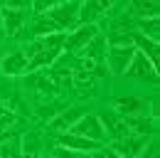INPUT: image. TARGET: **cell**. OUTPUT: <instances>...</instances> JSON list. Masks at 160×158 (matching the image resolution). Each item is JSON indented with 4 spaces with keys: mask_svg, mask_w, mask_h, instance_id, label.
I'll return each instance as SVG.
<instances>
[{
    "mask_svg": "<svg viewBox=\"0 0 160 158\" xmlns=\"http://www.w3.org/2000/svg\"><path fill=\"white\" fill-rule=\"evenodd\" d=\"M84 0H64L47 10L37 13L35 20V35H52V32H69L79 20Z\"/></svg>",
    "mask_w": 160,
    "mask_h": 158,
    "instance_id": "cell-1",
    "label": "cell"
},
{
    "mask_svg": "<svg viewBox=\"0 0 160 158\" xmlns=\"http://www.w3.org/2000/svg\"><path fill=\"white\" fill-rule=\"evenodd\" d=\"M64 37L67 32H52V35H40L25 47L27 55V72H37L44 67H52L64 52Z\"/></svg>",
    "mask_w": 160,
    "mask_h": 158,
    "instance_id": "cell-2",
    "label": "cell"
},
{
    "mask_svg": "<svg viewBox=\"0 0 160 158\" xmlns=\"http://www.w3.org/2000/svg\"><path fill=\"white\" fill-rule=\"evenodd\" d=\"M69 134L81 136V138H89V141H94V143H99V146L103 143V141H108V134H106L101 118L94 116V114H84V116L69 129Z\"/></svg>",
    "mask_w": 160,
    "mask_h": 158,
    "instance_id": "cell-3",
    "label": "cell"
},
{
    "mask_svg": "<svg viewBox=\"0 0 160 158\" xmlns=\"http://www.w3.org/2000/svg\"><path fill=\"white\" fill-rule=\"evenodd\" d=\"M96 35H99V27H96L94 22H84L79 27H74V30L67 32V37H64V52H67V55H79Z\"/></svg>",
    "mask_w": 160,
    "mask_h": 158,
    "instance_id": "cell-4",
    "label": "cell"
},
{
    "mask_svg": "<svg viewBox=\"0 0 160 158\" xmlns=\"http://www.w3.org/2000/svg\"><path fill=\"white\" fill-rule=\"evenodd\" d=\"M148 146H150V138L143 136V134H126V136L116 138V141L111 143V148H113L121 158H138Z\"/></svg>",
    "mask_w": 160,
    "mask_h": 158,
    "instance_id": "cell-5",
    "label": "cell"
},
{
    "mask_svg": "<svg viewBox=\"0 0 160 158\" xmlns=\"http://www.w3.org/2000/svg\"><path fill=\"white\" fill-rule=\"evenodd\" d=\"M123 77L143 79V82H155V79H158V67L145 57L143 52L136 50L133 57H131V62H128V67H126V72H123Z\"/></svg>",
    "mask_w": 160,
    "mask_h": 158,
    "instance_id": "cell-6",
    "label": "cell"
},
{
    "mask_svg": "<svg viewBox=\"0 0 160 158\" xmlns=\"http://www.w3.org/2000/svg\"><path fill=\"white\" fill-rule=\"evenodd\" d=\"M133 52H136L133 45H108V50H106V64H108L111 74H118L121 77L126 72L131 57H133Z\"/></svg>",
    "mask_w": 160,
    "mask_h": 158,
    "instance_id": "cell-7",
    "label": "cell"
},
{
    "mask_svg": "<svg viewBox=\"0 0 160 158\" xmlns=\"http://www.w3.org/2000/svg\"><path fill=\"white\" fill-rule=\"evenodd\" d=\"M0 69L8 77H22V74H27V55H25V50L8 52L2 57V62H0Z\"/></svg>",
    "mask_w": 160,
    "mask_h": 158,
    "instance_id": "cell-8",
    "label": "cell"
},
{
    "mask_svg": "<svg viewBox=\"0 0 160 158\" xmlns=\"http://www.w3.org/2000/svg\"><path fill=\"white\" fill-rule=\"evenodd\" d=\"M57 143L64 146V148H69V151H79V153H91V151L99 148V143H94L89 138H81V136H74L69 131H62L59 136H57Z\"/></svg>",
    "mask_w": 160,
    "mask_h": 158,
    "instance_id": "cell-9",
    "label": "cell"
},
{
    "mask_svg": "<svg viewBox=\"0 0 160 158\" xmlns=\"http://www.w3.org/2000/svg\"><path fill=\"white\" fill-rule=\"evenodd\" d=\"M2 25H5V35H18L25 25V8H2Z\"/></svg>",
    "mask_w": 160,
    "mask_h": 158,
    "instance_id": "cell-10",
    "label": "cell"
},
{
    "mask_svg": "<svg viewBox=\"0 0 160 158\" xmlns=\"http://www.w3.org/2000/svg\"><path fill=\"white\" fill-rule=\"evenodd\" d=\"M145 106H148V101L140 97H123L116 101V111L123 116H138L140 111H145Z\"/></svg>",
    "mask_w": 160,
    "mask_h": 158,
    "instance_id": "cell-11",
    "label": "cell"
},
{
    "mask_svg": "<svg viewBox=\"0 0 160 158\" xmlns=\"http://www.w3.org/2000/svg\"><path fill=\"white\" fill-rule=\"evenodd\" d=\"M133 47L138 50V52H143L145 57L150 59L155 67H158V59H160V50H158V42H153V40L143 37L140 32H133Z\"/></svg>",
    "mask_w": 160,
    "mask_h": 158,
    "instance_id": "cell-12",
    "label": "cell"
},
{
    "mask_svg": "<svg viewBox=\"0 0 160 158\" xmlns=\"http://www.w3.org/2000/svg\"><path fill=\"white\" fill-rule=\"evenodd\" d=\"M81 116H84V109H79V106L67 109L64 114H59L57 118H52V129H54V131H69Z\"/></svg>",
    "mask_w": 160,
    "mask_h": 158,
    "instance_id": "cell-13",
    "label": "cell"
},
{
    "mask_svg": "<svg viewBox=\"0 0 160 158\" xmlns=\"http://www.w3.org/2000/svg\"><path fill=\"white\" fill-rule=\"evenodd\" d=\"M113 5H116V0H86V5H81L84 20H91L94 15H101V13L111 10Z\"/></svg>",
    "mask_w": 160,
    "mask_h": 158,
    "instance_id": "cell-14",
    "label": "cell"
},
{
    "mask_svg": "<svg viewBox=\"0 0 160 158\" xmlns=\"http://www.w3.org/2000/svg\"><path fill=\"white\" fill-rule=\"evenodd\" d=\"M133 5V13L143 18H158V0H131Z\"/></svg>",
    "mask_w": 160,
    "mask_h": 158,
    "instance_id": "cell-15",
    "label": "cell"
},
{
    "mask_svg": "<svg viewBox=\"0 0 160 158\" xmlns=\"http://www.w3.org/2000/svg\"><path fill=\"white\" fill-rule=\"evenodd\" d=\"M138 27H140V35H143V37L158 42V37H160L158 18H143V20H138Z\"/></svg>",
    "mask_w": 160,
    "mask_h": 158,
    "instance_id": "cell-16",
    "label": "cell"
},
{
    "mask_svg": "<svg viewBox=\"0 0 160 158\" xmlns=\"http://www.w3.org/2000/svg\"><path fill=\"white\" fill-rule=\"evenodd\" d=\"M0 158H20V141L18 138L0 141Z\"/></svg>",
    "mask_w": 160,
    "mask_h": 158,
    "instance_id": "cell-17",
    "label": "cell"
},
{
    "mask_svg": "<svg viewBox=\"0 0 160 158\" xmlns=\"http://www.w3.org/2000/svg\"><path fill=\"white\" fill-rule=\"evenodd\" d=\"M20 158H40V146L32 136H25L20 141Z\"/></svg>",
    "mask_w": 160,
    "mask_h": 158,
    "instance_id": "cell-18",
    "label": "cell"
},
{
    "mask_svg": "<svg viewBox=\"0 0 160 158\" xmlns=\"http://www.w3.org/2000/svg\"><path fill=\"white\" fill-rule=\"evenodd\" d=\"M86 153H79V151H69V148H64V146H57V153L54 158H84Z\"/></svg>",
    "mask_w": 160,
    "mask_h": 158,
    "instance_id": "cell-19",
    "label": "cell"
},
{
    "mask_svg": "<svg viewBox=\"0 0 160 158\" xmlns=\"http://www.w3.org/2000/svg\"><path fill=\"white\" fill-rule=\"evenodd\" d=\"M25 3L27 0H0L2 8H25Z\"/></svg>",
    "mask_w": 160,
    "mask_h": 158,
    "instance_id": "cell-20",
    "label": "cell"
},
{
    "mask_svg": "<svg viewBox=\"0 0 160 158\" xmlns=\"http://www.w3.org/2000/svg\"><path fill=\"white\" fill-rule=\"evenodd\" d=\"M84 158H103V151H101V148H96V151H91V153H86Z\"/></svg>",
    "mask_w": 160,
    "mask_h": 158,
    "instance_id": "cell-21",
    "label": "cell"
},
{
    "mask_svg": "<svg viewBox=\"0 0 160 158\" xmlns=\"http://www.w3.org/2000/svg\"><path fill=\"white\" fill-rule=\"evenodd\" d=\"M103 158H121V156L113 151V148H106V151H103Z\"/></svg>",
    "mask_w": 160,
    "mask_h": 158,
    "instance_id": "cell-22",
    "label": "cell"
},
{
    "mask_svg": "<svg viewBox=\"0 0 160 158\" xmlns=\"http://www.w3.org/2000/svg\"><path fill=\"white\" fill-rule=\"evenodd\" d=\"M138 158H155V153H153V148H148V151H143Z\"/></svg>",
    "mask_w": 160,
    "mask_h": 158,
    "instance_id": "cell-23",
    "label": "cell"
},
{
    "mask_svg": "<svg viewBox=\"0 0 160 158\" xmlns=\"http://www.w3.org/2000/svg\"><path fill=\"white\" fill-rule=\"evenodd\" d=\"M5 40V25H2V15H0V42Z\"/></svg>",
    "mask_w": 160,
    "mask_h": 158,
    "instance_id": "cell-24",
    "label": "cell"
}]
</instances>
